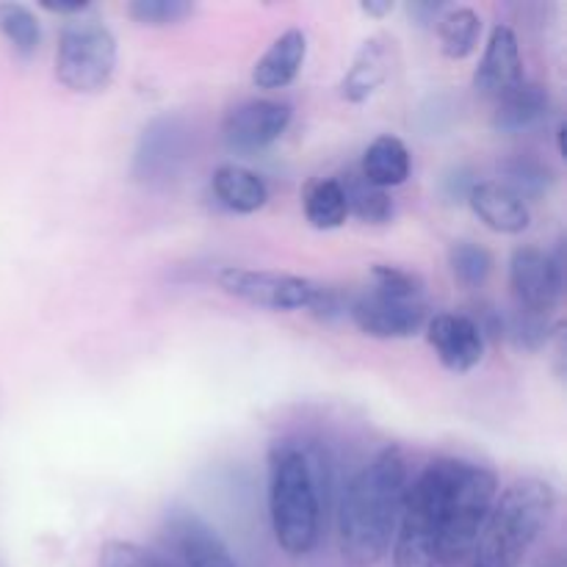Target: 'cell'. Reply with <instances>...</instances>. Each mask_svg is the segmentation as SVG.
Instances as JSON below:
<instances>
[{"label":"cell","instance_id":"cell-9","mask_svg":"<svg viewBox=\"0 0 567 567\" xmlns=\"http://www.w3.org/2000/svg\"><path fill=\"white\" fill-rule=\"evenodd\" d=\"M563 260L537 247H518L509 258V288L518 310L548 316L563 299Z\"/></svg>","mask_w":567,"mask_h":567},{"label":"cell","instance_id":"cell-31","mask_svg":"<svg viewBox=\"0 0 567 567\" xmlns=\"http://www.w3.org/2000/svg\"><path fill=\"white\" fill-rule=\"evenodd\" d=\"M443 6H432V3H413L410 6V14H413V20L419 22V25H430V22L441 20L443 14Z\"/></svg>","mask_w":567,"mask_h":567},{"label":"cell","instance_id":"cell-26","mask_svg":"<svg viewBox=\"0 0 567 567\" xmlns=\"http://www.w3.org/2000/svg\"><path fill=\"white\" fill-rule=\"evenodd\" d=\"M449 269L463 286L476 288L485 286L493 271V255L482 244L474 241H454L449 247Z\"/></svg>","mask_w":567,"mask_h":567},{"label":"cell","instance_id":"cell-16","mask_svg":"<svg viewBox=\"0 0 567 567\" xmlns=\"http://www.w3.org/2000/svg\"><path fill=\"white\" fill-rule=\"evenodd\" d=\"M308 55V37L299 28H288L286 33L269 44L264 55L252 66V83L258 89H282L299 75Z\"/></svg>","mask_w":567,"mask_h":567},{"label":"cell","instance_id":"cell-5","mask_svg":"<svg viewBox=\"0 0 567 567\" xmlns=\"http://www.w3.org/2000/svg\"><path fill=\"white\" fill-rule=\"evenodd\" d=\"M441 493L443 457L408 485L393 535V567H441Z\"/></svg>","mask_w":567,"mask_h":567},{"label":"cell","instance_id":"cell-14","mask_svg":"<svg viewBox=\"0 0 567 567\" xmlns=\"http://www.w3.org/2000/svg\"><path fill=\"white\" fill-rule=\"evenodd\" d=\"M524 81V59H520L518 37L509 25H496L487 37L485 53H482L480 66L474 72V89L482 97L498 100Z\"/></svg>","mask_w":567,"mask_h":567},{"label":"cell","instance_id":"cell-32","mask_svg":"<svg viewBox=\"0 0 567 567\" xmlns=\"http://www.w3.org/2000/svg\"><path fill=\"white\" fill-rule=\"evenodd\" d=\"M44 9L53 11V14H64V17H72V14H83V11H89V3H83V0H72V3H53V0H48V3H42Z\"/></svg>","mask_w":567,"mask_h":567},{"label":"cell","instance_id":"cell-11","mask_svg":"<svg viewBox=\"0 0 567 567\" xmlns=\"http://www.w3.org/2000/svg\"><path fill=\"white\" fill-rule=\"evenodd\" d=\"M291 125V105L282 100L255 97L225 116V138L236 150H264Z\"/></svg>","mask_w":567,"mask_h":567},{"label":"cell","instance_id":"cell-17","mask_svg":"<svg viewBox=\"0 0 567 567\" xmlns=\"http://www.w3.org/2000/svg\"><path fill=\"white\" fill-rule=\"evenodd\" d=\"M551 111V97H548L546 89L540 83L524 81L520 86H515L513 92H507L504 97L496 100V111H493V127L498 133H526L532 127L540 125L543 120Z\"/></svg>","mask_w":567,"mask_h":567},{"label":"cell","instance_id":"cell-24","mask_svg":"<svg viewBox=\"0 0 567 567\" xmlns=\"http://www.w3.org/2000/svg\"><path fill=\"white\" fill-rule=\"evenodd\" d=\"M0 33L20 59H31L42 44V25L37 14L22 3H0Z\"/></svg>","mask_w":567,"mask_h":567},{"label":"cell","instance_id":"cell-6","mask_svg":"<svg viewBox=\"0 0 567 567\" xmlns=\"http://www.w3.org/2000/svg\"><path fill=\"white\" fill-rule=\"evenodd\" d=\"M116 72V37L105 22L78 17L64 22L55 48V78L70 92L97 94Z\"/></svg>","mask_w":567,"mask_h":567},{"label":"cell","instance_id":"cell-27","mask_svg":"<svg viewBox=\"0 0 567 567\" xmlns=\"http://www.w3.org/2000/svg\"><path fill=\"white\" fill-rule=\"evenodd\" d=\"M371 288L380 293H388V297L426 302V291L421 277L408 269H399V266H374V269H371Z\"/></svg>","mask_w":567,"mask_h":567},{"label":"cell","instance_id":"cell-30","mask_svg":"<svg viewBox=\"0 0 567 567\" xmlns=\"http://www.w3.org/2000/svg\"><path fill=\"white\" fill-rule=\"evenodd\" d=\"M100 567H175L166 563L161 554L147 551L127 540H109L100 548Z\"/></svg>","mask_w":567,"mask_h":567},{"label":"cell","instance_id":"cell-22","mask_svg":"<svg viewBox=\"0 0 567 567\" xmlns=\"http://www.w3.org/2000/svg\"><path fill=\"white\" fill-rule=\"evenodd\" d=\"M305 216H308L316 230H336L347 221V197H343V188L336 177L316 181L308 188V194H305Z\"/></svg>","mask_w":567,"mask_h":567},{"label":"cell","instance_id":"cell-29","mask_svg":"<svg viewBox=\"0 0 567 567\" xmlns=\"http://www.w3.org/2000/svg\"><path fill=\"white\" fill-rule=\"evenodd\" d=\"M194 11L192 3L186 0H133L127 6V14L138 22V25H175L183 17Z\"/></svg>","mask_w":567,"mask_h":567},{"label":"cell","instance_id":"cell-19","mask_svg":"<svg viewBox=\"0 0 567 567\" xmlns=\"http://www.w3.org/2000/svg\"><path fill=\"white\" fill-rule=\"evenodd\" d=\"M360 175L371 183V186L388 188L402 186L410 177V150L404 147L402 138L391 136H377L374 142L365 147L363 153V166H360Z\"/></svg>","mask_w":567,"mask_h":567},{"label":"cell","instance_id":"cell-1","mask_svg":"<svg viewBox=\"0 0 567 567\" xmlns=\"http://www.w3.org/2000/svg\"><path fill=\"white\" fill-rule=\"evenodd\" d=\"M408 493V460L385 446L347 482L338 502V546L354 567H374L391 551Z\"/></svg>","mask_w":567,"mask_h":567},{"label":"cell","instance_id":"cell-7","mask_svg":"<svg viewBox=\"0 0 567 567\" xmlns=\"http://www.w3.org/2000/svg\"><path fill=\"white\" fill-rule=\"evenodd\" d=\"M216 282L225 293L241 299V302L255 305L264 310H313L321 297L324 282L308 280V277L282 275V271H264V269H238L227 266L216 275Z\"/></svg>","mask_w":567,"mask_h":567},{"label":"cell","instance_id":"cell-10","mask_svg":"<svg viewBox=\"0 0 567 567\" xmlns=\"http://www.w3.org/2000/svg\"><path fill=\"white\" fill-rule=\"evenodd\" d=\"M349 319L369 338L402 341V338H413L415 332L424 330L430 321V308L426 302L388 297V293L369 288L349 302Z\"/></svg>","mask_w":567,"mask_h":567},{"label":"cell","instance_id":"cell-25","mask_svg":"<svg viewBox=\"0 0 567 567\" xmlns=\"http://www.w3.org/2000/svg\"><path fill=\"white\" fill-rule=\"evenodd\" d=\"M498 183L507 186L513 194H518L526 203V199H537L543 192H548L551 169L543 161L532 158V155H515V158L504 161Z\"/></svg>","mask_w":567,"mask_h":567},{"label":"cell","instance_id":"cell-15","mask_svg":"<svg viewBox=\"0 0 567 567\" xmlns=\"http://www.w3.org/2000/svg\"><path fill=\"white\" fill-rule=\"evenodd\" d=\"M468 205L491 230L504 233V236H515L529 227V205L498 181L474 183Z\"/></svg>","mask_w":567,"mask_h":567},{"label":"cell","instance_id":"cell-33","mask_svg":"<svg viewBox=\"0 0 567 567\" xmlns=\"http://www.w3.org/2000/svg\"><path fill=\"white\" fill-rule=\"evenodd\" d=\"M360 9H363L365 14H371V17H385V14H391V11H393V3H388V0H385V3H371V0H369V3H363Z\"/></svg>","mask_w":567,"mask_h":567},{"label":"cell","instance_id":"cell-8","mask_svg":"<svg viewBox=\"0 0 567 567\" xmlns=\"http://www.w3.org/2000/svg\"><path fill=\"white\" fill-rule=\"evenodd\" d=\"M161 557L175 567H238L219 532L192 507H169L161 520Z\"/></svg>","mask_w":567,"mask_h":567},{"label":"cell","instance_id":"cell-28","mask_svg":"<svg viewBox=\"0 0 567 567\" xmlns=\"http://www.w3.org/2000/svg\"><path fill=\"white\" fill-rule=\"evenodd\" d=\"M504 336L513 338L518 349L535 352V349L546 347L548 338H551V321H548V316L526 313V310L515 308V313L504 319Z\"/></svg>","mask_w":567,"mask_h":567},{"label":"cell","instance_id":"cell-4","mask_svg":"<svg viewBox=\"0 0 567 567\" xmlns=\"http://www.w3.org/2000/svg\"><path fill=\"white\" fill-rule=\"evenodd\" d=\"M496 496L498 480L491 468L468 460L443 457L441 567L468 565Z\"/></svg>","mask_w":567,"mask_h":567},{"label":"cell","instance_id":"cell-23","mask_svg":"<svg viewBox=\"0 0 567 567\" xmlns=\"http://www.w3.org/2000/svg\"><path fill=\"white\" fill-rule=\"evenodd\" d=\"M347 197L349 214L358 216L365 225H385L393 216V199L388 192L371 186L363 175H349L347 181H338Z\"/></svg>","mask_w":567,"mask_h":567},{"label":"cell","instance_id":"cell-13","mask_svg":"<svg viewBox=\"0 0 567 567\" xmlns=\"http://www.w3.org/2000/svg\"><path fill=\"white\" fill-rule=\"evenodd\" d=\"M424 330L443 369L454 371V374L476 369L485 358V336L471 316L437 313L435 319L426 321Z\"/></svg>","mask_w":567,"mask_h":567},{"label":"cell","instance_id":"cell-18","mask_svg":"<svg viewBox=\"0 0 567 567\" xmlns=\"http://www.w3.org/2000/svg\"><path fill=\"white\" fill-rule=\"evenodd\" d=\"M210 186H214L216 199L236 214H255L269 203V186L264 177L241 164H221L214 172Z\"/></svg>","mask_w":567,"mask_h":567},{"label":"cell","instance_id":"cell-3","mask_svg":"<svg viewBox=\"0 0 567 567\" xmlns=\"http://www.w3.org/2000/svg\"><path fill=\"white\" fill-rule=\"evenodd\" d=\"M557 507V493L546 480L524 476L498 493L482 524L465 567H518L543 535Z\"/></svg>","mask_w":567,"mask_h":567},{"label":"cell","instance_id":"cell-2","mask_svg":"<svg viewBox=\"0 0 567 567\" xmlns=\"http://www.w3.org/2000/svg\"><path fill=\"white\" fill-rule=\"evenodd\" d=\"M330 463L310 443L282 437L269 449V518L288 557H308L321 537Z\"/></svg>","mask_w":567,"mask_h":567},{"label":"cell","instance_id":"cell-21","mask_svg":"<svg viewBox=\"0 0 567 567\" xmlns=\"http://www.w3.org/2000/svg\"><path fill=\"white\" fill-rule=\"evenodd\" d=\"M482 17L471 6H454L446 9L437 20V37H441L443 55L454 61L468 59L480 44Z\"/></svg>","mask_w":567,"mask_h":567},{"label":"cell","instance_id":"cell-20","mask_svg":"<svg viewBox=\"0 0 567 567\" xmlns=\"http://www.w3.org/2000/svg\"><path fill=\"white\" fill-rule=\"evenodd\" d=\"M388 75H391V50H388V44L382 39H371V42L363 44L354 64L343 75V100H349V103H363V100H369L388 81Z\"/></svg>","mask_w":567,"mask_h":567},{"label":"cell","instance_id":"cell-12","mask_svg":"<svg viewBox=\"0 0 567 567\" xmlns=\"http://www.w3.org/2000/svg\"><path fill=\"white\" fill-rule=\"evenodd\" d=\"M183 158H186V127H183V122L169 114L155 116L138 138L133 172L144 183L169 181V177H175Z\"/></svg>","mask_w":567,"mask_h":567}]
</instances>
